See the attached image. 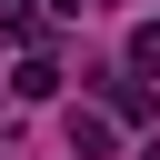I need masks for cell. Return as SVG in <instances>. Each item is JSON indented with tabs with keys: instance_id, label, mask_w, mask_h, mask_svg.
<instances>
[{
	"instance_id": "7a4b0ae2",
	"label": "cell",
	"mask_w": 160,
	"mask_h": 160,
	"mask_svg": "<svg viewBox=\"0 0 160 160\" xmlns=\"http://www.w3.org/2000/svg\"><path fill=\"white\" fill-rule=\"evenodd\" d=\"M10 90H20V100H60V70H50V60H40V50H30V60H20V80H10Z\"/></svg>"
},
{
	"instance_id": "3957f363",
	"label": "cell",
	"mask_w": 160,
	"mask_h": 160,
	"mask_svg": "<svg viewBox=\"0 0 160 160\" xmlns=\"http://www.w3.org/2000/svg\"><path fill=\"white\" fill-rule=\"evenodd\" d=\"M130 70H160V20H140V30H130Z\"/></svg>"
},
{
	"instance_id": "6da1fadb",
	"label": "cell",
	"mask_w": 160,
	"mask_h": 160,
	"mask_svg": "<svg viewBox=\"0 0 160 160\" xmlns=\"http://www.w3.org/2000/svg\"><path fill=\"white\" fill-rule=\"evenodd\" d=\"M70 160H110V110H70Z\"/></svg>"
},
{
	"instance_id": "277c9868",
	"label": "cell",
	"mask_w": 160,
	"mask_h": 160,
	"mask_svg": "<svg viewBox=\"0 0 160 160\" xmlns=\"http://www.w3.org/2000/svg\"><path fill=\"white\" fill-rule=\"evenodd\" d=\"M50 10H60V20H80V10H90V0H50Z\"/></svg>"
}]
</instances>
